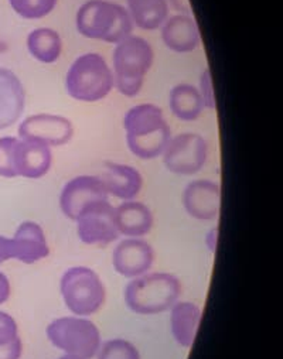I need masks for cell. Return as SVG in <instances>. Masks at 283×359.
<instances>
[{
  "instance_id": "cell-1",
  "label": "cell",
  "mask_w": 283,
  "mask_h": 359,
  "mask_svg": "<svg viewBox=\"0 0 283 359\" xmlns=\"http://www.w3.org/2000/svg\"><path fill=\"white\" fill-rule=\"evenodd\" d=\"M129 150L142 160H153L163 154L171 130L163 111L153 104L131 108L124 118Z\"/></svg>"
},
{
  "instance_id": "cell-2",
  "label": "cell",
  "mask_w": 283,
  "mask_h": 359,
  "mask_svg": "<svg viewBox=\"0 0 283 359\" xmlns=\"http://www.w3.org/2000/svg\"><path fill=\"white\" fill-rule=\"evenodd\" d=\"M81 36L92 40L118 44L132 36L133 22L128 9L108 0H89L84 4L75 18Z\"/></svg>"
},
{
  "instance_id": "cell-3",
  "label": "cell",
  "mask_w": 283,
  "mask_h": 359,
  "mask_svg": "<svg viewBox=\"0 0 283 359\" xmlns=\"http://www.w3.org/2000/svg\"><path fill=\"white\" fill-rule=\"evenodd\" d=\"M180 280L166 272L146 273L132 279L125 289L128 309L140 316H154L170 310L180 299Z\"/></svg>"
},
{
  "instance_id": "cell-4",
  "label": "cell",
  "mask_w": 283,
  "mask_h": 359,
  "mask_svg": "<svg viewBox=\"0 0 283 359\" xmlns=\"http://www.w3.org/2000/svg\"><path fill=\"white\" fill-rule=\"evenodd\" d=\"M154 53L149 41L129 36L117 44L112 55L114 86L125 97H136L145 82V75L153 65Z\"/></svg>"
},
{
  "instance_id": "cell-5",
  "label": "cell",
  "mask_w": 283,
  "mask_h": 359,
  "mask_svg": "<svg viewBox=\"0 0 283 359\" xmlns=\"http://www.w3.org/2000/svg\"><path fill=\"white\" fill-rule=\"evenodd\" d=\"M114 88V74L105 58L96 53L79 55L65 76L68 95L81 102H98Z\"/></svg>"
},
{
  "instance_id": "cell-6",
  "label": "cell",
  "mask_w": 283,
  "mask_h": 359,
  "mask_svg": "<svg viewBox=\"0 0 283 359\" xmlns=\"http://www.w3.org/2000/svg\"><path fill=\"white\" fill-rule=\"evenodd\" d=\"M60 292L65 307L78 317L98 313L107 300V289L100 275L86 266H74L64 272Z\"/></svg>"
},
{
  "instance_id": "cell-7",
  "label": "cell",
  "mask_w": 283,
  "mask_h": 359,
  "mask_svg": "<svg viewBox=\"0 0 283 359\" xmlns=\"http://www.w3.org/2000/svg\"><path fill=\"white\" fill-rule=\"evenodd\" d=\"M48 341L64 355L92 359L103 344L100 328L86 317L68 316L53 320L47 327Z\"/></svg>"
},
{
  "instance_id": "cell-8",
  "label": "cell",
  "mask_w": 283,
  "mask_h": 359,
  "mask_svg": "<svg viewBox=\"0 0 283 359\" xmlns=\"http://www.w3.org/2000/svg\"><path fill=\"white\" fill-rule=\"evenodd\" d=\"M164 167L174 174L193 175L199 172L209 157V144L197 133L171 136L163 151Z\"/></svg>"
},
{
  "instance_id": "cell-9",
  "label": "cell",
  "mask_w": 283,
  "mask_h": 359,
  "mask_svg": "<svg viewBox=\"0 0 283 359\" xmlns=\"http://www.w3.org/2000/svg\"><path fill=\"white\" fill-rule=\"evenodd\" d=\"M103 201H110V196L103 180L97 175L74 177L60 194L61 212L74 222L85 208Z\"/></svg>"
},
{
  "instance_id": "cell-10",
  "label": "cell",
  "mask_w": 283,
  "mask_h": 359,
  "mask_svg": "<svg viewBox=\"0 0 283 359\" xmlns=\"http://www.w3.org/2000/svg\"><path fill=\"white\" fill-rule=\"evenodd\" d=\"M77 235L85 245L105 246L119 238L114 221V207L110 201L92 204L75 219Z\"/></svg>"
},
{
  "instance_id": "cell-11",
  "label": "cell",
  "mask_w": 283,
  "mask_h": 359,
  "mask_svg": "<svg viewBox=\"0 0 283 359\" xmlns=\"http://www.w3.org/2000/svg\"><path fill=\"white\" fill-rule=\"evenodd\" d=\"M74 136V126L70 119L51 115L37 114L26 118L19 126V139H29L46 143L47 146H62Z\"/></svg>"
},
{
  "instance_id": "cell-12",
  "label": "cell",
  "mask_w": 283,
  "mask_h": 359,
  "mask_svg": "<svg viewBox=\"0 0 283 359\" xmlns=\"http://www.w3.org/2000/svg\"><path fill=\"white\" fill-rule=\"evenodd\" d=\"M154 263V250L140 238L124 239L112 253L115 272L124 278L135 279L146 275Z\"/></svg>"
},
{
  "instance_id": "cell-13",
  "label": "cell",
  "mask_w": 283,
  "mask_h": 359,
  "mask_svg": "<svg viewBox=\"0 0 283 359\" xmlns=\"http://www.w3.org/2000/svg\"><path fill=\"white\" fill-rule=\"evenodd\" d=\"M185 212L199 221H213L220 214L221 189L213 180H196L183 191Z\"/></svg>"
},
{
  "instance_id": "cell-14",
  "label": "cell",
  "mask_w": 283,
  "mask_h": 359,
  "mask_svg": "<svg viewBox=\"0 0 283 359\" xmlns=\"http://www.w3.org/2000/svg\"><path fill=\"white\" fill-rule=\"evenodd\" d=\"M53 163L51 147L46 143L19 139L15 147V170L18 177L37 180L46 175Z\"/></svg>"
},
{
  "instance_id": "cell-15",
  "label": "cell",
  "mask_w": 283,
  "mask_h": 359,
  "mask_svg": "<svg viewBox=\"0 0 283 359\" xmlns=\"http://www.w3.org/2000/svg\"><path fill=\"white\" fill-rule=\"evenodd\" d=\"M26 107L25 86L11 69L0 68V130L13 126Z\"/></svg>"
},
{
  "instance_id": "cell-16",
  "label": "cell",
  "mask_w": 283,
  "mask_h": 359,
  "mask_svg": "<svg viewBox=\"0 0 283 359\" xmlns=\"http://www.w3.org/2000/svg\"><path fill=\"white\" fill-rule=\"evenodd\" d=\"M12 242L15 259L22 263L33 264L50 255L46 232L41 225L34 221L22 222L16 229Z\"/></svg>"
},
{
  "instance_id": "cell-17",
  "label": "cell",
  "mask_w": 283,
  "mask_h": 359,
  "mask_svg": "<svg viewBox=\"0 0 283 359\" xmlns=\"http://www.w3.org/2000/svg\"><path fill=\"white\" fill-rule=\"evenodd\" d=\"M100 178L103 180L108 196H114L122 201L133 200L143 187L142 174L128 164L107 161Z\"/></svg>"
},
{
  "instance_id": "cell-18",
  "label": "cell",
  "mask_w": 283,
  "mask_h": 359,
  "mask_svg": "<svg viewBox=\"0 0 283 359\" xmlns=\"http://www.w3.org/2000/svg\"><path fill=\"white\" fill-rule=\"evenodd\" d=\"M162 40L174 53L195 51L202 41L196 20L188 15L167 18L162 26Z\"/></svg>"
},
{
  "instance_id": "cell-19",
  "label": "cell",
  "mask_w": 283,
  "mask_h": 359,
  "mask_svg": "<svg viewBox=\"0 0 283 359\" xmlns=\"http://www.w3.org/2000/svg\"><path fill=\"white\" fill-rule=\"evenodd\" d=\"M114 221L119 235L128 238H142L153 228V214L150 208L139 201H124L114 207Z\"/></svg>"
},
{
  "instance_id": "cell-20",
  "label": "cell",
  "mask_w": 283,
  "mask_h": 359,
  "mask_svg": "<svg viewBox=\"0 0 283 359\" xmlns=\"http://www.w3.org/2000/svg\"><path fill=\"white\" fill-rule=\"evenodd\" d=\"M202 309L193 302H177L170 309V330L176 342L183 348H190L199 331Z\"/></svg>"
},
{
  "instance_id": "cell-21",
  "label": "cell",
  "mask_w": 283,
  "mask_h": 359,
  "mask_svg": "<svg viewBox=\"0 0 283 359\" xmlns=\"http://www.w3.org/2000/svg\"><path fill=\"white\" fill-rule=\"evenodd\" d=\"M169 107L171 114L184 122H193L199 119L204 109L199 88L190 83H178L171 89Z\"/></svg>"
},
{
  "instance_id": "cell-22",
  "label": "cell",
  "mask_w": 283,
  "mask_h": 359,
  "mask_svg": "<svg viewBox=\"0 0 283 359\" xmlns=\"http://www.w3.org/2000/svg\"><path fill=\"white\" fill-rule=\"evenodd\" d=\"M129 16L142 30H157L169 18L167 0H126Z\"/></svg>"
},
{
  "instance_id": "cell-23",
  "label": "cell",
  "mask_w": 283,
  "mask_h": 359,
  "mask_svg": "<svg viewBox=\"0 0 283 359\" xmlns=\"http://www.w3.org/2000/svg\"><path fill=\"white\" fill-rule=\"evenodd\" d=\"M29 53L43 64L55 62L62 51V41L60 34L47 27L33 30L27 37Z\"/></svg>"
},
{
  "instance_id": "cell-24",
  "label": "cell",
  "mask_w": 283,
  "mask_h": 359,
  "mask_svg": "<svg viewBox=\"0 0 283 359\" xmlns=\"http://www.w3.org/2000/svg\"><path fill=\"white\" fill-rule=\"evenodd\" d=\"M58 0H9L12 9L23 19L37 20L48 16Z\"/></svg>"
},
{
  "instance_id": "cell-25",
  "label": "cell",
  "mask_w": 283,
  "mask_h": 359,
  "mask_svg": "<svg viewBox=\"0 0 283 359\" xmlns=\"http://www.w3.org/2000/svg\"><path fill=\"white\" fill-rule=\"evenodd\" d=\"M97 359H140L139 349L125 338H114L101 344Z\"/></svg>"
},
{
  "instance_id": "cell-26",
  "label": "cell",
  "mask_w": 283,
  "mask_h": 359,
  "mask_svg": "<svg viewBox=\"0 0 283 359\" xmlns=\"http://www.w3.org/2000/svg\"><path fill=\"white\" fill-rule=\"evenodd\" d=\"M19 137L6 136L0 139V175L6 178L18 177L15 170V147Z\"/></svg>"
},
{
  "instance_id": "cell-27",
  "label": "cell",
  "mask_w": 283,
  "mask_h": 359,
  "mask_svg": "<svg viewBox=\"0 0 283 359\" xmlns=\"http://www.w3.org/2000/svg\"><path fill=\"white\" fill-rule=\"evenodd\" d=\"M199 93L202 95L204 108L214 111L217 108V101H216V94H214V85H213V76L210 68H206L202 75H200V86H199Z\"/></svg>"
},
{
  "instance_id": "cell-28",
  "label": "cell",
  "mask_w": 283,
  "mask_h": 359,
  "mask_svg": "<svg viewBox=\"0 0 283 359\" xmlns=\"http://www.w3.org/2000/svg\"><path fill=\"white\" fill-rule=\"evenodd\" d=\"M19 337V327L16 320L5 313L0 311V345H6Z\"/></svg>"
},
{
  "instance_id": "cell-29",
  "label": "cell",
  "mask_w": 283,
  "mask_h": 359,
  "mask_svg": "<svg viewBox=\"0 0 283 359\" xmlns=\"http://www.w3.org/2000/svg\"><path fill=\"white\" fill-rule=\"evenodd\" d=\"M23 353L22 338L18 337L6 345H0V359H20Z\"/></svg>"
},
{
  "instance_id": "cell-30",
  "label": "cell",
  "mask_w": 283,
  "mask_h": 359,
  "mask_svg": "<svg viewBox=\"0 0 283 359\" xmlns=\"http://www.w3.org/2000/svg\"><path fill=\"white\" fill-rule=\"evenodd\" d=\"M15 259V252H13V242L12 238H6L0 235V264Z\"/></svg>"
},
{
  "instance_id": "cell-31",
  "label": "cell",
  "mask_w": 283,
  "mask_h": 359,
  "mask_svg": "<svg viewBox=\"0 0 283 359\" xmlns=\"http://www.w3.org/2000/svg\"><path fill=\"white\" fill-rule=\"evenodd\" d=\"M11 293H12L11 280L4 272H0V304H4L9 300Z\"/></svg>"
},
{
  "instance_id": "cell-32",
  "label": "cell",
  "mask_w": 283,
  "mask_h": 359,
  "mask_svg": "<svg viewBox=\"0 0 283 359\" xmlns=\"http://www.w3.org/2000/svg\"><path fill=\"white\" fill-rule=\"evenodd\" d=\"M169 8L171 6L174 11H177L180 15H188L193 12L190 0H167Z\"/></svg>"
},
{
  "instance_id": "cell-33",
  "label": "cell",
  "mask_w": 283,
  "mask_h": 359,
  "mask_svg": "<svg viewBox=\"0 0 283 359\" xmlns=\"http://www.w3.org/2000/svg\"><path fill=\"white\" fill-rule=\"evenodd\" d=\"M217 245H218V228H213L206 235V246L211 253H214L217 250Z\"/></svg>"
},
{
  "instance_id": "cell-34",
  "label": "cell",
  "mask_w": 283,
  "mask_h": 359,
  "mask_svg": "<svg viewBox=\"0 0 283 359\" xmlns=\"http://www.w3.org/2000/svg\"><path fill=\"white\" fill-rule=\"evenodd\" d=\"M58 359H77V358H72V356H68V355H64V356H61V358H58Z\"/></svg>"
}]
</instances>
